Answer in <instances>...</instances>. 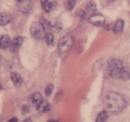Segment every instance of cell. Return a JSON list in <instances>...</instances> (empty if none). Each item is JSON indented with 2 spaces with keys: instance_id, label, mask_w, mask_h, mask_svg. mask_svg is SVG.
<instances>
[{
  "instance_id": "6da1fadb",
  "label": "cell",
  "mask_w": 130,
  "mask_h": 122,
  "mask_svg": "<svg viewBox=\"0 0 130 122\" xmlns=\"http://www.w3.org/2000/svg\"><path fill=\"white\" fill-rule=\"evenodd\" d=\"M104 105L107 111L110 112H119L126 105L125 99L121 94L111 92L105 95L104 100Z\"/></svg>"
},
{
  "instance_id": "2e32d148",
  "label": "cell",
  "mask_w": 130,
  "mask_h": 122,
  "mask_svg": "<svg viewBox=\"0 0 130 122\" xmlns=\"http://www.w3.org/2000/svg\"><path fill=\"white\" fill-rule=\"evenodd\" d=\"M108 113L107 111H102L98 114L95 122H105L107 119Z\"/></svg>"
},
{
  "instance_id": "ffe728a7",
  "label": "cell",
  "mask_w": 130,
  "mask_h": 122,
  "mask_svg": "<svg viewBox=\"0 0 130 122\" xmlns=\"http://www.w3.org/2000/svg\"><path fill=\"white\" fill-rule=\"evenodd\" d=\"M76 15L79 17L82 18V19H85L86 17V13L85 11H84L83 10H77L76 11Z\"/></svg>"
},
{
  "instance_id": "9c48e42d",
  "label": "cell",
  "mask_w": 130,
  "mask_h": 122,
  "mask_svg": "<svg viewBox=\"0 0 130 122\" xmlns=\"http://www.w3.org/2000/svg\"><path fill=\"white\" fill-rule=\"evenodd\" d=\"M11 79L13 84L17 87H20L23 83V80L21 76L17 72H13L11 74Z\"/></svg>"
},
{
  "instance_id": "52a82bcc",
  "label": "cell",
  "mask_w": 130,
  "mask_h": 122,
  "mask_svg": "<svg viewBox=\"0 0 130 122\" xmlns=\"http://www.w3.org/2000/svg\"><path fill=\"white\" fill-rule=\"evenodd\" d=\"M23 38L21 36H17L14 38L10 44V49L12 52H17L18 50L23 43Z\"/></svg>"
},
{
  "instance_id": "4fadbf2b",
  "label": "cell",
  "mask_w": 130,
  "mask_h": 122,
  "mask_svg": "<svg viewBox=\"0 0 130 122\" xmlns=\"http://www.w3.org/2000/svg\"><path fill=\"white\" fill-rule=\"evenodd\" d=\"M96 10H97V6H96V4L95 1H90L86 4V11L88 13L95 14Z\"/></svg>"
},
{
  "instance_id": "ba28073f",
  "label": "cell",
  "mask_w": 130,
  "mask_h": 122,
  "mask_svg": "<svg viewBox=\"0 0 130 122\" xmlns=\"http://www.w3.org/2000/svg\"><path fill=\"white\" fill-rule=\"evenodd\" d=\"M29 99H30V102H31L34 106L36 107V108L39 105V104L43 101L41 95L40 93L38 92L33 93V94L30 96Z\"/></svg>"
},
{
  "instance_id": "d4e9b609",
  "label": "cell",
  "mask_w": 130,
  "mask_h": 122,
  "mask_svg": "<svg viewBox=\"0 0 130 122\" xmlns=\"http://www.w3.org/2000/svg\"><path fill=\"white\" fill-rule=\"evenodd\" d=\"M48 122H58V121L56 120H53V119H51V120H49Z\"/></svg>"
},
{
  "instance_id": "ac0fdd59",
  "label": "cell",
  "mask_w": 130,
  "mask_h": 122,
  "mask_svg": "<svg viewBox=\"0 0 130 122\" xmlns=\"http://www.w3.org/2000/svg\"><path fill=\"white\" fill-rule=\"evenodd\" d=\"M53 89H54V86H53V84H49L48 85H47L45 90H44L46 95L47 97L50 96V95H52Z\"/></svg>"
},
{
  "instance_id": "7a4b0ae2",
  "label": "cell",
  "mask_w": 130,
  "mask_h": 122,
  "mask_svg": "<svg viewBox=\"0 0 130 122\" xmlns=\"http://www.w3.org/2000/svg\"><path fill=\"white\" fill-rule=\"evenodd\" d=\"M124 67L123 62L121 60L112 58L109 60L108 73L109 76L113 78L120 79L121 74Z\"/></svg>"
},
{
  "instance_id": "8fae6325",
  "label": "cell",
  "mask_w": 130,
  "mask_h": 122,
  "mask_svg": "<svg viewBox=\"0 0 130 122\" xmlns=\"http://www.w3.org/2000/svg\"><path fill=\"white\" fill-rule=\"evenodd\" d=\"M10 38L8 35H3L0 37V48L5 49L10 44Z\"/></svg>"
},
{
  "instance_id": "277c9868",
  "label": "cell",
  "mask_w": 130,
  "mask_h": 122,
  "mask_svg": "<svg viewBox=\"0 0 130 122\" xmlns=\"http://www.w3.org/2000/svg\"><path fill=\"white\" fill-rule=\"evenodd\" d=\"M74 44V38L71 34H66L60 38L58 42V50L62 53L67 52Z\"/></svg>"
},
{
  "instance_id": "3957f363",
  "label": "cell",
  "mask_w": 130,
  "mask_h": 122,
  "mask_svg": "<svg viewBox=\"0 0 130 122\" xmlns=\"http://www.w3.org/2000/svg\"><path fill=\"white\" fill-rule=\"evenodd\" d=\"M45 29L41 22H36L31 25L30 33L32 37L36 40H42L45 37Z\"/></svg>"
},
{
  "instance_id": "603a6c76",
  "label": "cell",
  "mask_w": 130,
  "mask_h": 122,
  "mask_svg": "<svg viewBox=\"0 0 130 122\" xmlns=\"http://www.w3.org/2000/svg\"><path fill=\"white\" fill-rule=\"evenodd\" d=\"M8 122H18V119L16 118H13L11 119H10Z\"/></svg>"
},
{
  "instance_id": "484cf974",
  "label": "cell",
  "mask_w": 130,
  "mask_h": 122,
  "mask_svg": "<svg viewBox=\"0 0 130 122\" xmlns=\"http://www.w3.org/2000/svg\"><path fill=\"white\" fill-rule=\"evenodd\" d=\"M3 89V86L1 85V84H0V90H2Z\"/></svg>"
},
{
  "instance_id": "5b68a950",
  "label": "cell",
  "mask_w": 130,
  "mask_h": 122,
  "mask_svg": "<svg viewBox=\"0 0 130 122\" xmlns=\"http://www.w3.org/2000/svg\"><path fill=\"white\" fill-rule=\"evenodd\" d=\"M89 22L95 26L100 27L105 25V19L101 14L95 13L89 18Z\"/></svg>"
},
{
  "instance_id": "5bb4252c",
  "label": "cell",
  "mask_w": 130,
  "mask_h": 122,
  "mask_svg": "<svg viewBox=\"0 0 130 122\" xmlns=\"http://www.w3.org/2000/svg\"><path fill=\"white\" fill-rule=\"evenodd\" d=\"M37 109L38 111H40L43 112V113H46V112H48L49 111H50L51 105L47 101L43 100L39 104V105L37 107Z\"/></svg>"
},
{
  "instance_id": "30bf717a",
  "label": "cell",
  "mask_w": 130,
  "mask_h": 122,
  "mask_svg": "<svg viewBox=\"0 0 130 122\" xmlns=\"http://www.w3.org/2000/svg\"><path fill=\"white\" fill-rule=\"evenodd\" d=\"M124 26V22L123 20H118V21L116 22L115 25L113 27V31L114 33L116 34H118L119 33H122L123 30Z\"/></svg>"
},
{
  "instance_id": "44dd1931",
  "label": "cell",
  "mask_w": 130,
  "mask_h": 122,
  "mask_svg": "<svg viewBox=\"0 0 130 122\" xmlns=\"http://www.w3.org/2000/svg\"><path fill=\"white\" fill-rule=\"evenodd\" d=\"M21 111L23 114H27V113L29 112V107L27 105H24L22 107Z\"/></svg>"
},
{
  "instance_id": "9a60e30c",
  "label": "cell",
  "mask_w": 130,
  "mask_h": 122,
  "mask_svg": "<svg viewBox=\"0 0 130 122\" xmlns=\"http://www.w3.org/2000/svg\"><path fill=\"white\" fill-rule=\"evenodd\" d=\"M41 3L42 8L46 12H50L53 8V6H54V5H53L54 2H52V1H41Z\"/></svg>"
},
{
  "instance_id": "7402d4cb",
  "label": "cell",
  "mask_w": 130,
  "mask_h": 122,
  "mask_svg": "<svg viewBox=\"0 0 130 122\" xmlns=\"http://www.w3.org/2000/svg\"><path fill=\"white\" fill-rule=\"evenodd\" d=\"M105 29L107 30H110L112 29V24H107V25H105Z\"/></svg>"
},
{
  "instance_id": "e0dca14e",
  "label": "cell",
  "mask_w": 130,
  "mask_h": 122,
  "mask_svg": "<svg viewBox=\"0 0 130 122\" xmlns=\"http://www.w3.org/2000/svg\"><path fill=\"white\" fill-rule=\"evenodd\" d=\"M44 39H45L46 43L48 45H52L53 43V41H54V37H53V34L52 33H47L46 34L45 37H44Z\"/></svg>"
},
{
  "instance_id": "8992f818",
  "label": "cell",
  "mask_w": 130,
  "mask_h": 122,
  "mask_svg": "<svg viewBox=\"0 0 130 122\" xmlns=\"http://www.w3.org/2000/svg\"><path fill=\"white\" fill-rule=\"evenodd\" d=\"M19 10L24 13H27L32 8V3L30 1H20L18 2Z\"/></svg>"
},
{
  "instance_id": "d6986e66",
  "label": "cell",
  "mask_w": 130,
  "mask_h": 122,
  "mask_svg": "<svg viewBox=\"0 0 130 122\" xmlns=\"http://www.w3.org/2000/svg\"><path fill=\"white\" fill-rule=\"evenodd\" d=\"M76 3V1L74 0H70L67 1V9L69 11H71L74 7L75 4Z\"/></svg>"
},
{
  "instance_id": "cb8c5ba5",
  "label": "cell",
  "mask_w": 130,
  "mask_h": 122,
  "mask_svg": "<svg viewBox=\"0 0 130 122\" xmlns=\"http://www.w3.org/2000/svg\"><path fill=\"white\" fill-rule=\"evenodd\" d=\"M23 122H32V121L30 118H27V119H25V120L23 121Z\"/></svg>"
},
{
  "instance_id": "7c38bea8",
  "label": "cell",
  "mask_w": 130,
  "mask_h": 122,
  "mask_svg": "<svg viewBox=\"0 0 130 122\" xmlns=\"http://www.w3.org/2000/svg\"><path fill=\"white\" fill-rule=\"evenodd\" d=\"M11 18L10 15L6 13H0V25L5 26L11 22Z\"/></svg>"
}]
</instances>
